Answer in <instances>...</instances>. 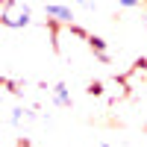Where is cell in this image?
<instances>
[{
  "label": "cell",
  "mask_w": 147,
  "mask_h": 147,
  "mask_svg": "<svg viewBox=\"0 0 147 147\" xmlns=\"http://www.w3.org/2000/svg\"><path fill=\"white\" fill-rule=\"evenodd\" d=\"M3 24L12 30H18V27H27L30 24V9L21 3V0H6L3 3Z\"/></svg>",
  "instance_id": "obj_1"
},
{
  "label": "cell",
  "mask_w": 147,
  "mask_h": 147,
  "mask_svg": "<svg viewBox=\"0 0 147 147\" xmlns=\"http://www.w3.org/2000/svg\"><path fill=\"white\" fill-rule=\"evenodd\" d=\"M50 97H53V103H59V106H71V94H68L65 82H56L50 88Z\"/></svg>",
  "instance_id": "obj_2"
},
{
  "label": "cell",
  "mask_w": 147,
  "mask_h": 147,
  "mask_svg": "<svg viewBox=\"0 0 147 147\" xmlns=\"http://www.w3.org/2000/svg\"><path fill=\"white\" fill-rule=\"evenodd\" d=\"M32 112H30V109H15V112H12V124H15V127H30L32 124Z\"/></svg>",
  "instance_id": "obj_3"
},
{
  "label": "cell",
  "mask_w": 147,
  "mask_h": 147,
  "mask_svg": "<svg viewBox=\"0 0 147 147\" xmlns=\"http://www.w3.org/2000/svg\"><path fill=\"white\" fill-rule=\"evenodd\" d=\"M44 9H47V15H53V18H59V21H71V18H74V12H71L68 6H56V3H47Z\"/></svg>",
  "instance_id": "obj_4"
},
{
  "label": "cell",
  "mask_w": 147,
  "mask_h": 147,
  "mask_svg": "<svg viewBox=\"0 0 147 147\" xmlns=\"http://www.w3.org/2000/svg\"><path fill=\"white\" fill-rule=\"evenodd\" d=\"M77 6H82V9L94 12V9H97V0H77Z\"/></svg>",
  "instance_id": "obj_5"
},
{
  "label": "cell",
  "mask_w": 147,
  "mask_h": 147,
  "mask_svg": "<svg viewBox=\"0 0 147 147\" xmlns=\"http://www.w3.org/2000/svg\"><path fill=\"white\" fill-rule=\"evenodd\" d=\"M118 3H124V6H129V9H132V6H138V0H118Z\"/></svg>",
  "instance_id": "obj_6"
},
{
  "label": "cell",
  "mask_w": 147,
  "mask_h": 147,
  "mask_svg": "<svg viewBox=\"0 0 147 147\" xmlns=\"http://www.w3.org/2000/svg\"><path fill=\"white\" fill-rule=\"evenodd\" d=\"M97 147H109V144H97Z\"/></svg>",
  "instance_id": "obj_7"
}]
</instances>
